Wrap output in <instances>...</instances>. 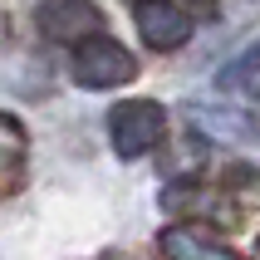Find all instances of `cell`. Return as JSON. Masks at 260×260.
Listing matches in <instances>:
<instances>
[{
    "mask_svg": "<svg viewBox=\"0 0 260 260\" xmlns=\"http://www.w3.org/2000/svg\"><path fill=\"white\" fill-rule=\"evenodd\" d=\"M108 138H113L118 157H147L152 147L167 138V108L152 99H128L108 113Z\"/></svg>",
    "mask_w": 260,
    "mask_h": 260,
    "instance_id": "1",
    "label": "cell"
},
{
    "mask_svg": "<svg viewBox=\"0 0 260 260\" xmlns=\"http://www.w3.org/2000/svg\"><path fill=\"white\" fill-rule=\"evenodd\" d=\"M128 79H138V59L123 49L118 40H84L79 49H74V84L84 88H118L128 84Z\"/></svg>",
    "mask_w": 260,
    "mask_h": 260,
    "instance_id": "2",
    "label": "cell"
},
{
    "mask_svg": "<svg viewBox=\"0 0 260 260\" xmlns=\"http://www.w3.org/2000/svg\"><path fill=\"white\" fill-rule=\"evenodd\" d=\"M35 20H40V35L54 44H84L103 35V10L93 0H44Z\"/></svg>",
    "mask_w": 260,
    "mask_h": 260,
    "instance_id": "3",
    "label": "cell"
},
{
    "mask_svg": "<svg viewBox=\"0 0 260 260\" xmlns=\"http://www.w3.org/2000/svg\"><path fill=\"white\" fill-rule=\"evenodd\" d=\"M133 20H138V35H143L147 49H182L191 40V15L172 0H138L133 5Z\"/></svg>",
    "mask_w": 260,
    "mask_h": 260,
    "instance_id": "4",
    "label": "cell"
},
{
    "mask_svg": "<svg viewBox=\"0 0 260 260\" xmlns=\"http://www.w3.org/2000/svg\"><path fill=\"white\" fill-rule=\"evenodd\" d=\"M216 206H231V216H246V211H260V167L250 162H231L221 167L216 187L206 191Z\"/></svg>",
    "mask_w": 260,
    "mask_h": 260,
    "instance_id": "5",
    "label": "cell"
},
{
    "mask_svg": "<svg viewBox=\"0 0 260 260\" xmlns=\"http://www.w3.org/2000/svg\"><path fill=\"white\" fill-rule=\"evenodd\" d=\"M157 246L167 260H241L231 246H221L211 231H202V226H167V231L157 236Z\"/></svg>",
    "mask_w": 260,
    "mask_h": 260,
    "instance_id": "6",
    "label": "cell"
},
{
    "mask_svg": "<svg viewBox=\"0 0 260 260\" xmlns=\"http://www.w3.org/2000/svg\"><path fill=\"white\" fill-rule=\"evenodd\" d=\"M25 187V128L0 113V202Z\"/></svg>",
    "mask_w": 260,
    "mask_h": 260,
    "instance_id": "7",
    "label": "cell"
},
{
    "mask_svg": "<svg viewBox=\"0 0 260 260\" xmlns=\"http://www.w3.org/2000/svg\"><path fill=\"white\" fill-rule=\"evenodd\" d=\"M187 118L211 143H246L250 138V118L231 113V108H216V103H187Z\"/></svg>",
    "mask_w": 260,
    "mask_h": 260,
    "instance_id": "8",
    "label": "cell"
},
{
    "mask_svg": "<svg viewBox=\"0 0 260 260\" xmlns=\"http://www.w3.org/2000/svg\"><path fill=\"white\" fill-rule=\"evenodd\" d=\"M221 88H236V93H260V44L221 69Z\"/></svg>",
    "mask_w": 260,
    "mask_h": 260,
    "instance_id": "9",
    "label": "cell"
},
{
    "mask_svg": "<svg viewBox=\"0 0 260 260\" xmlns=\"http://www.w3.org/2000/svg\"><path fill=\"white\" fill-rule=\"evenodd\" d=\"M255 260H260V236H255Z\"/></svg>",
    "mask_w": 260,
    "mask_h": 260,
    "instance_id": "10",
    "label": "cell"
},
{
    "mask_svg": "<svg viewBox=\"0 0 260 260\" xmlns=\"http://www.w3.org/2000/svg\"><path fill=\"white\" fill-rule=\"evenodd\" d=\"M103 260H118V255H103Z\"/></svg>",
    "mask_w": 260,
    "mask_h": 260,
    "instance_id": "11",
    "label": "cell"
}]
</instances>
